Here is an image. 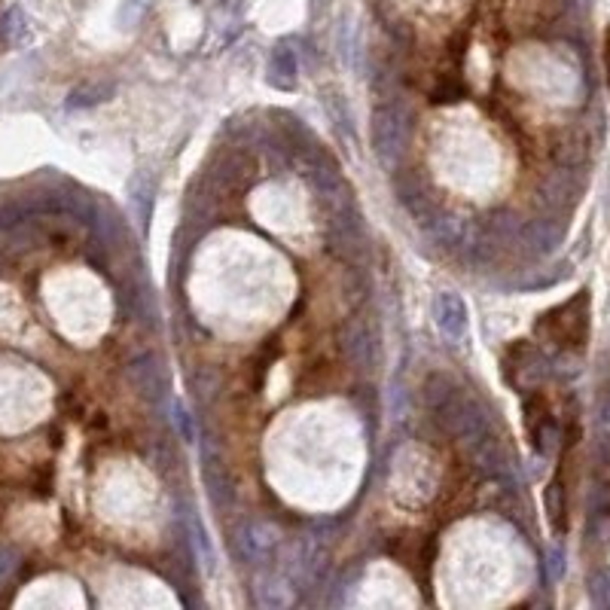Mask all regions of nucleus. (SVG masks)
<instances>
[{"label": "nucleus", "mask_w": 610, "mask_h": 610, "mask_svg": "<svg viewBox=\"0 0 610 610\" xmlns=\"http://www.w3.org/2000/svg\"><path fill=\"white\" fill-rule=\"evenodd\" d=\"M525 431H528L531 446L546 455L556 437V418H553V406H549L543 391H534L525 397Z\"/></svg>", "instance_id": "7ed1b4c3"}, {"label": "nucleus", "mask_w": 610, "mask_h": 610, "mask_svg": "<svg viewBox=\"0 0 610 610\" xmlns=\"http://www.w3.org/2000/svg\"><path fill=\"white\" fill-rule=\"evenodd\" d=\"M589 324H592V305H589V290L583 287L568 302L543 312L534 324V336L556 351H583L589 342Z\"/></svg>", "instance_id": "f257e3e1"}, {"label": "nucleus", "mask_w": 610, "mask_h": 610, "mask_svg": "<svg viewBox=\"0 0 610 610\" xmlns=\"http://www.w3.org/2000/svg\"><path fill=\"white\" fill-rule=\"evenodd\" d=\"M296 74H299V61H296L293 49L290 46H278L272 52V61H269V80L278 89H293Z\"/></svg>", "instance_id": "423d86ee"}, {"label": "nucleus", "mask_w": 610, "mask_h": 610, "mask_svg": "<svg viewBox=\"0 0 610 610\" xmlns=\"http://www.w3.org/2000/svg\"><path fill=\"white\" fill-rule=\"evenodd\" d=\"M604 71H607V86H610V28L604 31Z\"/></svg>", "instance_id": "0eeeda50"}, {"label": "nucleus", "mask_w": 610, "mask_h": 610, "mask_svg": "<svg viewBox=\"0 0 610 610\" xmlns=\"http://www.w3.org/2000/svg\"><path fill=\"white\" fill-rule=\"evenodd\" d=\"M388 553L403 565L409 568L418 580L431 574V565H434V540L427 534H418V531H403L397 537H391L388 543Z\"/></svg>", "instance_id": "f03ea898"}, {"label": "nucleus", "mask_w": 610, "mask_h": 610, "mask_svg": "<svg viewBox=\"0 0 610 610\" xmlns=\"http://www.w3.org/2000/svg\"><path fill=\"white\" fill-rule=\"evenodd\" d=\"M510 7L516 13V22H525V25H546L553 22L565 0H510Z\"/></svg>", "instance_id": "39448f33"}, {"label": "nucleus", "mask_w": 610, "mask_h": 610, "mask_svg": "<svg viewBox=\"0 0 610 610\" xmlns=\"http://www.w3.org/2000/svg\"><path fill=\"white\" fill-rule=\"evenodd\" d=\"M434 318H437V327L446 339L458 342L464 339L467 333V309H464V302L458 293L446 290L434 299Z\"/></svg>", "instance_id": "20e7f679"}]
</instances>
